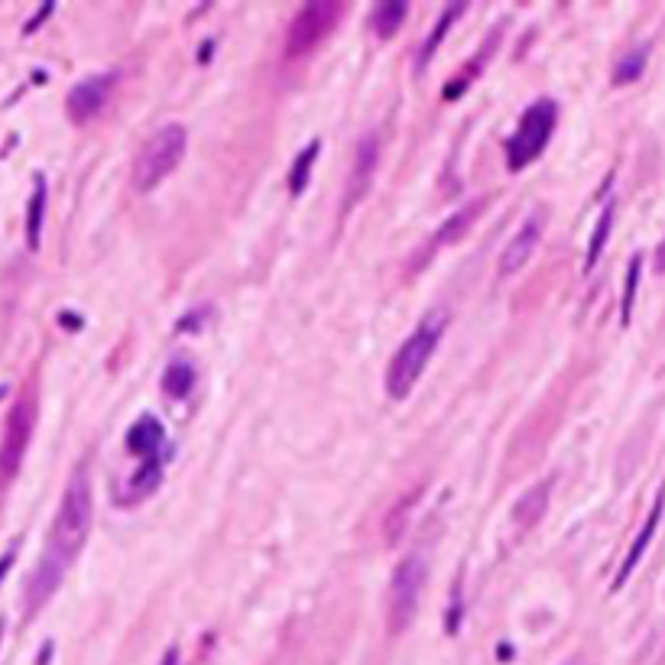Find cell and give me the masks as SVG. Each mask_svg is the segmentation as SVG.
I'll return each instance as SVG.
<instances>
[{
	"instance_id": "obj_6",
	"label": "cell",
	"mask_w": 665,
	"mask_h": 665,
	"mask_svg": "<svg viewBox=\"0 0 665 665\" xmlns=\"http://www.w3.org/2000/svg\"><path fill=\"white\" fill-rule=\"evenodd\" d=\"M123 442H127V451L143 461L140 471H137V477H133V484H130V491H133V497H147L149 491H156L159 477H163L166 429H163V422H159L156 416H140V419L127 429V438H123Z\"/></svg>"
},
{
	"instance_id": "obj_4",
	"label": "cell",
	"mask_w": 665,
	"mask_h": 665,
	"mask_svg": "<svg viewBox=\"0 0 665 665\" xmlns=\"http://www.w3.org/2000/svg\"><path fill=\"white\" fill-rule=\"evenodd\" d=\"M555 123H559V105L549 97H539L526 107L519 127L507 140V166L526 169L535 156H543V149L549 147L551 133H555Z\"/></svg>"
},
{
	"instance_id": "obj_1",
	"label": "cell",
	"mask_w": 665,
	"mask_h": 665,
	"mask_svg": "<svg viewBox=\"0 0 665 665\" xmlns=\"http://www.w3.org/2000/svg\"><path fill=\"white\" fill-rule=\"evenodd\" d=\"M445 324H448L445 312L438 308V312L422 318L419 328L400 344V350H396L390 367H386V393L393 396V400H406L412 393V386L419 383L422 370H425L438 341H442V334H445Z\"/></svg>"
},
{
	"instance_id": "obj_7",
	"label": "cell",
	"mask_w": 665,
	"mask_h": 665,
	"mask_svg": "<svg viewBox=\"0 0 665 665\" xmlns=\"http://www.w3.org/2000/svg\"><path fill=\"white\" fill-rule=\"evenodd\" d=\"M341 13L344 4H334V0H312V4H306L290 23V33H286V59H299V55L312 53L324 36L338 27Z\"/></svg>"
},
{
	"instance_id": "obj_2",
	"label": "cell",
	"mask_w": 665,
	"mask_h": 665,
	"mask_svg": "<svg viewBox=\"0 0 665 665\" xmlns=\"http://www.w3.org/2000/svg\"><path fill=\"white\" fill-rule=\"evenodd\" d=\"M88 533H91V484H88V474L79 467L65 484L46 551L72 565L75 555L81 551V545H85Z\"/></svg>"
},
{
	"instance_id": "obj_19",
	"label": "cell",
	"mask_w": 665,
	"mask_h": 665,
	"mask_svg": "<svg viewBox=\"0 0 665 665\" xmlns=\"http://www.w3.org/2000/svg\"><path fill=\"white\" fill-rule=\"evenodd\" d=\"M464 7H467V4H448V10L442 13V20H438L435 27H432V33L425 36V43H422V49H419V69L432 59V53H435L438 46H442V39H445V29L455 23L458 13H464Z\"/></svg>"
},
{
	"instance_id": "obj_27",
	"label": "cell",
	"mask_w": 665,
	"mask_h": 665,
	"mask_svg": "<svg viewBox=\"0 0 665 665\" xmlns=\"http://www.w3.org/2000/svg\"><path fill=\"white\" fill-rule=\"evenodd\" d=\"M4 393H7V386H0V396H4Z\"/></svg>"
},
{
	"instance_id": "obj_9",
	"label": "cell",
	"mask_w": 665,
	"mask_h": 665,
	"mask_svg": "<svg viewBox=\"0 0 665 665\" xmlns=\"http://www.w3.org/2000/svg\"><path fill=\"white\" fill-rule=\"evenodd\" d=\"M114 72H105V75H88V79H81L79 85L72 88L69 97H65L72 123H88L91 117L101 114L111 91H114Z\"/></svg>"
},
{
	"instance_id": "obj_14",
	"label": "cell",
	"mask_w": 665,
	"mask_h": 665,
	"mask_svg": "<svg viewBox=\"0 0 665 665\" xmlns=\"http://www.w3.org/2000/svg\"><path fill=\"white\" fill-rule=\"evenodd\" d=\"M406 17H409V4L406 0H386V4H376L374 17H370V27L380 39H390L396 36V29L403 27Z\"/></svg>"
},
{
	"instance_id": "obj_22",
	"label": "cell",
	"mask_w": 665,
	"mask_h": 665,
	"mask_svg": "<svg viewBox=\"0 0 665 665\" xmlns=\"http://www.w3.org/2000/svg\"><path fill=\"white\" fill-rule=\"evenodd\" d=\"M316 156H318V140H312V143H308V147L296 156V166H292V173H290V189H292V195H302V192H306L308 175H312V163H316Z\"/></svg>"
},
{
	"instance_id": "obj_11",
	"label": "cell",
	"mask_w": 665,
	"mask_h": 665,
	"mask_svg": "<svg viewBox=\"0 0 665 665\" xmlns=\"http://www.w3.org/2000/svg\"><path fill=\"white\" fill-rule=\"evenodd\" d=\"M543 231H545L543 211H533V215L526 218L523 228L513 234V240L507 244V250L500 254V276H513V273L523 270L526 263H529V257L535 254L539 240H543Z\"/></svg>"
},
{
	"instance_id": "obj_21",
	"label": "cell",
	"mask_w": 665,
	"mask_h": 665,
	"mask_svg": "<svg viewBox=\"0 0 665 665\" xmlns=\"http://www.w3.org/2000/svg\"><path fill=\"white\" fill-rule=\"evenodd\" d=\"M639 273H643V254H633L630 266H627V282H623V302H620V322L630 324L633 318V302H636L639 290Z\"/></svg>"
},
{
	"instance_id": "obj_8",
	"label": "cell",
	"mask_w": 665,
	"mask_h": 665,
	"mask_svg": "<svg viewBox=\"0 0 665 665\" xmlns=\"http://www.w3.org/2000/svg\"><path fill=\"white\" fill-rule=\"evenodd\" d=\"M36 425V400L33 396H20L4 425V438H0V477L10 481L20 471V464L27 458L29 438H33Z\"/></svg>"
},
{
	"instance_id": "obj_25",
	"label": "cell",
	"mask_w": 665,
	"mask_h": 665,
	"mask_svg": "<svg viewBox=\"0 0 665 665\" xmlns=\"http://www.w3.org/2000/svg\"><path fill=\"white\" fill-rule=\"evenodd\" d=\"M159 665H179V652H175V649H166V656H163Z\"/></svg>"
},
{
	"instance_id": "obj_23",
	"label": "cell",
	"mask_w": 665,
	"mask_h": 665,
	"mask_svg": "<svg viewBox=\"0 0 665 665\" xmlns=\"http://www.w3.org/2000/svg\"><path fill=\"white\" fill-rule=\"evenodd\" d=\"M13 559H17V545H10V549L0 555V585H4V578H7L10 568H13Z\"/></svg>"
},
{
	"instance_id": "obj_5",
	"label": "cell",
	"mask_w": 665,
	"mask_h": 665,
	"mask_svg": "<svg viewBox=\"0 0 665 665\" xmlns=\"http://www.w3.org/2000/svg\"><path fill=\"white\" fill-rule=\"evenodd\" d=\"M425 578H429V568H425V559L419 551L406 555L393 568V578H390V587H386V623H390V633H403L412 623V617L419 610Z\"/></svg>"
},
{
	"instance_id": "obj_18",
	"label": "cell",
	"mask_w": 665,
	"mask_h": 665,
	"mask_svg": "<svg viewBox=\"0 0 665 665\" xmlns=\"http://www.w3.org/2000/svg\"><path fill=\"white\" fill-rule=\"evenodd\" d=\"M549 491H551V481L535 484L533 491L523 493V500H519L517 507H513V517H517L523 526L539 523V517L545 513V500H549Z\"/></svg>"
},
{
	"instance_id": "obj_16",
	"label": "cell",
	"mask_w": 665,
	"mask_h": 665,
	"mask_svg": "<svg viewBox=\"0 0 665 665\" xmlns=\"http://www.w3.org/2000/svg\"><path fill=\"white\" fill-rule=\"evenodd\" d=\"M613 215H617V205L607 202L604 211H601V218H597L594 231H591V244H587V257H585V270L587 273L594 270L597 260H601V254H604L607 237H610V228H613Z\"/></svg>"
},
{
	"instance_id": "obj_10",
	"label": "cell",
	"mask_w": 665,
	"mask_h": 665,
	"mask_svg": "<svg viewBox=\"0 0 665 665\" xmlns=\"http://www.w3.org/2000/svg\"><path fill=\"white\" fill-rule=\"evenodd\" d=\"M376 163H380V140H376V133H367V137H360L358 149H354V163H350L348 173V192H344V208H354L367 195L370 182H374L376 175Z\"/></svg>"
},
{
	"instance_id": "obj_3",
	"label": "cell",
	"mask_w": 665,
	"mask_h": 665,
	"mask_svg": "<svg viewBox=\"0 0 665 665\" xmlns=\"http://www.w3.org/2000/svg\"><path fill=\"white\" fill-rule=\"evenodd\" d=\"M185 147H189V130L182 123H163L133 156V185L140 192L156 189L169 173L185 159Z\"/></svg>"
},
{
	"instance_id": "obj_20",
	"label": "cell",
	"mask_w": 665,
	"mask_h": 665,
	"mask_svg": "<svg viewBox=\"0 0 665 665\" xmlns=\"http://www.w3.org/2000/svg\"><path fill=\"white\" fill-rule=\"evenodd\" d=\"M646 55L649 49L646 46H639V49H633V53H627L623 59H617V69H613V85H633V81L646 72Z\"/></svg>"
},
{
	"instance_id": "obj_24",
	"label": "cell",
	"mask_w": 665,
	"mask_h": 665,
	"mask_svg": "<svg viewBox=\"0 0 665 665\" xmlns=\"http://www.w3.org/2000/svg\"><path fill=\"white\" fill-rule=\"evenodd\" d=\"M53 7H55V4H43V10L36 13V20H29V23H27V33H33V29L39 27V23H43V20L49 17V13H53Z\"/></svg>"
},
{
	"instance_id": "obj_15",
	"label": "cell",
	"mask_w": 665,
	"mask_h": 665,
	"mask_svg": "<svg viewBox=\"0 0 665 665\" xmlns=\"http://www.w3.org/2000/svg\"><path fill=\"white\" fill-rule=\"evenodd\" d=\"M43 218H46V179L36 173L33 195H29V208H27V244L29 250L39 247V234H43Z\"/></svg>"
},
{
	"instance_id": "obj_26",
	"label": "cell",
	"mask_w": 665,
	"mask_h": 665,
	"mask_svg": "<svg viewBox=\"0 0 665 665\" xmlns=\"http://www.w3.org/2000/svg\"><path fill=\"white\" fill-rule=\"evenodd\" d=\"M656 263H659V270L665 273V240L659 244V254H656Z\"/></svg>"
},
{
	"instance_id": "obj_17",
	"label": "cell",
	"mask_w": 665,
	"mask_h": 665,
	"mask_svg": "<svg viewBox=\"0 0 665 665\" xmlns=\"http://www.w3.org/2000/svg\"><path fill=\"white\" fill-rule=\"evenodd\" d=\"M195 380H198V374H195L192 364L189 360H175V364L166 367V374H163V390H166V396L185 400V396L192 393Z\"/></svg>"
},
{
	"instance_id": "obj_12",
	"label": "cell",
	"mask_w": 665,
	"mask_h": 665,
	"mask_svg": "<svg viewBox=\"0 0 665 665\" xmlns=\"http://www.w3.org/2000/svg\"><path fill=\"white\" fill-rule=\"evenodd\" d=\"M662 513H665V487L659 491L656 503H652V509H649L646 523H643V529H639L636 539H633L630 551H627V559H623L620 571H617V578H613V591H620V587L630 581V575L636 571L639 561H643V555H646V549H649V543H652V535H656L659 523H662Z\"/></svg>"
},
{
	"instance_id": "obj_13",
	"label": "cell",
	"mask_w": 665,
	"mask_h": 665,
	"mask_svg": "<svg viewBox=\"0 0 665 665\" xmlns=\"http://www.w3.org/2000/svg\"><path fill=\"white\" fill-rule=\"evenodd\" d=\"M484 205H487L484 198H474L471 205H464L461 211H455V215H451V218H448L445 224H442V228H438L435 234L429 237V244H425V250L419 254V263H425L432 254H438L442 247H448V244H455V240H461V237L467 234V228H471L474 221H477V215L484 211Z\"/></svg>"
}]
</instances>
